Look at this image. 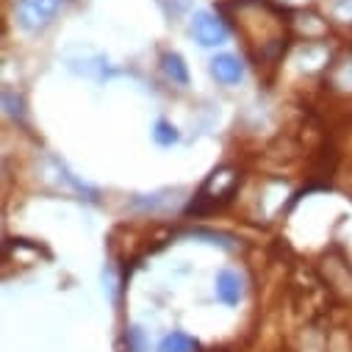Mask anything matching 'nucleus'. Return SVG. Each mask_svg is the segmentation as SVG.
<instances>
[{
	"instance_id": "nucleus-2",
	"label": "nucleus",
	"mask_w": 352,
	"mask_h": 352,
	"mask_svg": "<svg viewBox=\"0 0 352 352\" xmlns=\"http://www.w3.org/2000/svg\"><path fill=\"white\" fill-rule=\"evenodd\" d=\"M189 31L195 36L197 45L203 47H219L228 42V25L222 17H217L214 12H195L192 23H189Z\"/></svg>"
},
{
	"instance_id": "nucleus-5",
	"label": "nucleus",
	"mask_w": 352,
	"mask_h": 352,
	"mask_svg": "<svg viewBox=\"0 0 352 352\" xmlns=\"http://www.w3.org/2000/svg\"><path fill=\"white\" fill-rule=\"evenodd\" d=\"M53 166H56V175H58V184L64 181V186H67V189H72L75 195H83L86 200H98V189H92L89 184H83L80 178H75V175H72V172H69L58 158H53Z\"/></svg>"
},
{
	"instance_id": "nucleus-7",
	"label": "nucleus",
	"mask_w": 352,
	"mask_h": 352,
	"mask_svg": "<svg viewBox=\"0 0 352 352\" xmlns=\"http://www.w3.org/2000/svg\"><path fill=\"white\" fill-rule=\"evenodd\" d=\"M158 352H197V341L192 336L181 333V330H175V333H169V336L161 338Z\"/></svg>"
},
{
	"instance_id": "nucleus-1",
	"label": "nucleus",
	"mask_w": 352,
	"mask_h": 352,
	"mask_svg": "<svg viewBox=\"0 0 352 352\" xmlns=\"http://www.w3.org/2000/svg\"><path fill=\"white\" fill-rule=\"evenodd\" d=\"M64 6H67V0H17L14 17H17V25L23 31L42 34L58 17V12Z\"/></svg>"
},
{
	"instance_id": "nucleus-9",
	"label": "nucleus",
	"mask_w": 352,
	"mask_h": 352,
	"mask_svg": "<svg viewBox=\"0 0 352 352\" xmlns=\"http://www.w3.org/2000/svg\"><path fill=\"white\" fill-rule=\"evenodd\" d=\"M3 109H6V114H9L12 120H23V117H25V103H23V98L14 95L12 89H3Z\"/></svg>"
},
{
	"instance_id": "nucleus-4",
	"label": "nucleus",
	"mask_w": 352,
	"mask_h": 352,
	"mask_svg": "<svg viewBox=\"0 0 352 352\" xmlns=\"http://www.w3.org/2000/svg\"><path fill=\"white\" fill-rule=\"evenodd\" d=\"M214 292H217L219 302H225V305H239V300H241V294H244L241 278H239L236 272H230V270H222V272H217Z\"/></svg>"
},
{
	"instance_id": "nucleus-8",
	"label": "nucleus",
	"mask_w": 352,
	"mask_h": 352,
	"mask_svg": "<svg viewBox=\"0 0 352 352\" xmlns=\"http://www.w3.org/2000/svg\"><path fill=\"white\" fill-rule=\"evenodd\" d=\"M153 139H155V144H158V147H172V144H178L181 133H178V128H175L172 122L158 120V122H155V128H153Z\"/></svg>"
},
{
	"instance_id": "nucleus-3",
	"label": "nucleus",
	"mask_w": 352,
	"mask_h": 352,
	"mask_svg": "<svg viewBox=\"0 0 352 352\" xmlns=\"http://www.w3.org/2000/svg\"><path fill=\"white\" fill-rule=\"evenodd\" d=\"M211 75L222 86H236L244 78V64L233 53H219V56L211 58Z\"/></svg>"
},
{
	"instance_id": "nucleus-6",
	"label": "nucleus",
	"mask_w": 352,
	"mask_h": 352,
	"mask_svg": "<svg viewBox=\"0 0 352 352\" xmlns=\"http://www.w3.org/2000/svg\"><path fill=\"white\" fill-rule=\"evenodd\" d=\"M161 69H164V75L172 80V83H178V86H189V69H186V64H184V58L178 56V53H164L161 56Z\"/></svg>"
}]
</instances>
